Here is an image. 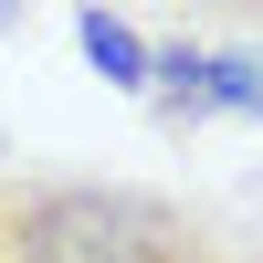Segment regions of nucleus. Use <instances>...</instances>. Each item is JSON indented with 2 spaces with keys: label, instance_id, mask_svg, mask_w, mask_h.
Masks as SVG:
<instances>
[{
  "label": "nucleus",
  "instance_id": "1",
  "mask_svg": "<svg viewBox=\"0 0 263 263\" xmlns=\"http://www.w3.org/2000/svg\"><path fill=\"white\" fill-rule=\"evenodd\" d=\"M221 221L147 179L21 168L0 179V263H221Z\"/></svg>",
  "mask_w": 263,
  "mask_h": 263
},
{
  "label": "nucleus",
  "instance_id": "2",
  "mask_svg": "<svg viewBox=\"0 0 263 263\" xmlns=\"http://www.w3.org/2000/svg\"><path fill=\"white\" fill-rule=\"evenodd\" d=\"M137 95L168 105V126L200 116H253V53H211V42H147V84Z\"/></svg>",
  "mask_w": 263,
  "mask_h": 263
},
{
  "label": "nucleus",
  "instance_id": "3",
  "mask_svg": "<svg viewBox=\"0 0 263 263\" xmlns=\"http://www.w3.org/2000/svg\"><path fill=\"white\" fill-rule=\"evenodd\" d=\"M74 42H84V63H95L116 95H137V84H147V42L126 32L116 11H95V0H84V11H74Z\"/></svg>",
  "mask_w": 263,
  "mask_h": 263
},
{
  "label": "nucleus",
  "instance_id": "4",
  "mask_svg": "<svg viewBox=\"0 0 263 263\" xmlns=\"http://www.w3.org/2000/svg\"><path fill=\"white\" fill-rule=\"evenodd\" d=\"M0 32H21V0H0Z\"/></svg>",
  "mask_w": 263,
  "mask_h": 263
},
{
  "label": "nucleus",
  "instance_id": "5",
  "mask_svg": "<svg viewBox=\"0 0 263 263\" xmlns=\"http://www.w3.org/2000/svg\"><path fill=\"white\" fill-rule=\"evenodd\" d=\"M221 263H253V253H242V242H232V253H221Z\"/></svg>",
  "mask_w": 263,
  "mask_h": 263
},
{
  "label": "nucleus",
  "instance_id": "6",
  "mask_svg": "<svg viewBox=\"0 0 263 263\" xmlns=\"http://www.w3.org/2000/svg\"><path fill=\"white\" fill-rule=\"evenodd\" d=\"M221 11H253V0H221Z\"/></svg>",
  "mask_w": 263,
  "mask_h": 263
}]
</instances>
